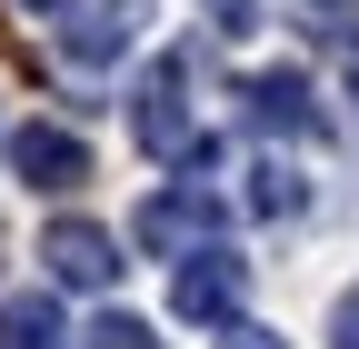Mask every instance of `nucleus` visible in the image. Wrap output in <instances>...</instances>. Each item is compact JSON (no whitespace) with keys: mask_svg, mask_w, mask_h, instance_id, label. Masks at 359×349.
Masks as SVG:
<instances>
[{"mask_svg":"<svg viewBox=\"0 0 359 349\" xmlns=\"http://www.w3.org/2000/svg\"><path fill=\"white\" fill-rule=\"evenodd\" d=\"M130 130H140V150H150V160H180V170H190V160H210L200 120H190V60H180V50L140 70V100H130Z\"/></svg>","mask_w":359,"mask_h":349,"instance_id":"1","label":"nucleus"},{"mask_svg":"<svg viewBox=\"0 0 359 349\" xmlns=\"http://www.w3.org/2000/svg\"><path fill=\"white\" fill-rule=\"evenodd\" d=\"M240 299H250V259H230L219 240L170 259V320H190V329H219V320H240Z\"/></svg>","mask_w":359,"mask_h":349,"instance_id":"2","label":"nucleus"},{"mask_svg":"<svg viewBox=\"0 0 359 349\" xmlns=\"http://www.w3.org/2000/svg\"><path fill=\"white\" fill-rule=\"evenodd\" d=\"M130 230H140L150 259H180V249H210L219 230H230V200H219V190H150Z\"/></svg>","mask_w":359,"mask_h":349,"instance_id":"3","label":"nucleus"},{"mask_svg":"<svg viewBox=\"0 0 359 349\" xmlns=\"http://www.w3.org/2000/svg\"><path fill=\"white\" fill-rule=\"evenodd\" d=\"M240 120L259 130V140H309V130H320V90H309V70H290V60L250 70V80H240Z\"/></svg>","mask_w":359,"mask_h":349,"instance_id":"4","label":"nucleus"},{"mask_svg":"<svg viewBox=\"0 0 359 349\" xmlns=\"http://www.w3.org/2000/svg\"><path fill=\"white\" fill-rule=\"evenodd\" d=\"M40 259H50L60 289H120V270H130L100 220H50V230H40Z\"/></svg>","mask_w":359,"mask_h":349,"instance_id":"5","label":"nucleus"},{"mask_svg":"<svg viewBox=\"0 0 359 349\" xmlns=\"http://www.w3.org/2000/svg\"><path fill=\"white\" fill-rule=\"evenodd\" d=\"M11 170H20V180L30 190H80L90 180V140H80V130H60V120H20L11 130Z\"/></svg>","mask_w":359,"mask_h":349,"instance_id":"6","label":"nucleus"},{"mask_svg":"<svg viewBox=\"0 0 359 349\" xmlns=\"http://www.w3.org/2000/svg\"><path fill=\"white\" fill-rule=\"evenodd\" d=\"M140 20H150V0H80V11H60V50L100 70V60H120L140 40Z\"/></svg>","mask_w":359,"mask_h":349,"instance_id":"7","label":"nucleus"},{"mask_svg":"<svg viewBox=\"0 0 359 349\" xmlns=\"http://www.w3.org/2000/svg\"><path fill=\"white\" fill-rule=\"evenodd\" d=\"M0 349H70V320L50 289H11L0 299Z\"/></svg>","mask_w":359,"mask_h":349,"instance_id":"8","label":"nucleus"},{"mask_svg":"<svg viewBox=\"0 0 359 349\" xmlns=\"http://www.w3.org/2000/svg\"><path fill=\"white\" fill-rule=\"evenodd\" d=\"M240 200L259 210V220H299V210H309V180H299L290 160H250V190Z\"/></svg>","mask_w":359,"mask_h":349,"instance_id":"9","label":"nucleus"},{"mask_svg":"<svg viewBox=\"0 0 359 349\" xmlns=\"http://www.w3.org/2000/svg\"><path fill=\"white\" fill-rule=\"evenodd\" d=\"M80 349H170L150 320H130V310H100V320H90V339Z\"/></svg>","mask_w":359,"mask_h":349,"instance_id":"10","label":"nucleus"},{"mask_svg":"<svg viewBox=\"0 0 359 349\" xmlns=\"http://www.w3.org/2000/svg\"><path fill=\"white\" fill-rule=\"evenodd\" d=\"M330 349H359V280L330 299Z\"/></svg>","mask_w":359,"mask_h":349,"instance_id":"11","label":"nucleus"},{"mask_svg":"<svg viewBox=\"0 0 359 349\" xmlns=\"http://www.w3.org/2000/svg\"><path fill=\"white\" fill-rule=\"evenodd\" d=\"M219 349H290L280 329H250V320H230V339H219Z\"/></svg>","mask_w":359,"mask_h":349,"instance_id":"12","label":"nucleus"},{"mask_svg":"<svg viewBox=\"0 0 359 349\" xmlns=\"http://www.w3.org/2000/svg\"><path fill=\"white\" fill-rule=\"evenodd\" d=\"M210 11L230 20V30H250V20H259V0H210Z\"/></svg>","mask_w":359,"mask_h":349,"instance_id":"13","label":"nucleus"},{"mask_svg":"<svg viewBox=\"0 0 359 349\" xmlns=\"http://www.w3.org/2000/svg\"><path fill=\"white\" fill-rule=\"evenodd\" d=\"M349 100H359V30H349Z\"/></svg>","mask_w":359,"mask_h":349,"instance_id":"14","label":"nucleus"},{"mask_svg":"<svg viewBox=\"0 0 359 349\" xmlns=\"http://www.w3.org/2000/svg\"><path fill=\"white\" fill-rule=\"evenodd\" d=\"M309 11H349V0H309Z\"/></svg>","mask_w":359,"mask_h":349,"instance_id":"15","label":"nucleus"},{"mask_svg":"<svg viewBox=\"0 0 359 349\" xmlns=\"http://www.w3.org/2000/svg\"><path fill=\"white\" fill-rule=\"evenodd\" d=\"M30 11H60V0H30Z\"/></svg>","mask_w":359,"mask_h":349,"instance_id":"16","label":"nucleus"}]
</instances>
